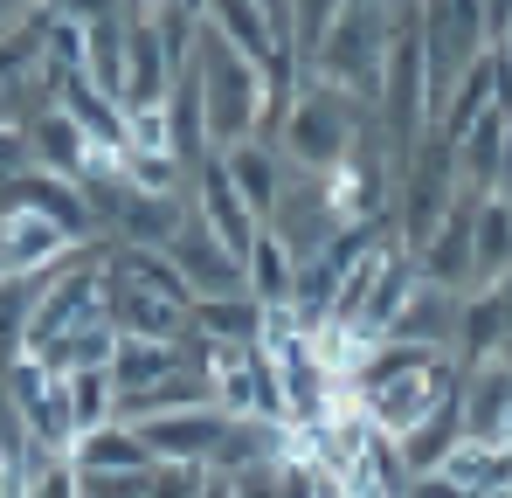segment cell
<instances>
[{
  "instance_id": "cell-1",
  "label": "cell",
  "mask_w": 512,
  "mask_h": 498,
  "mask_svg": "<svg viewBox=\"0 0 512 498\" xmlns=\"http://www.w3.org/2000/svg\"><path fill=\"white\" fill-rule=\"evenodd\" d=\"M367 132H381V118L340 90V83L326 77H305V90L291 97V111H284V132H277V153L298 166V173H333L360 153V139Z\"/></svg>"
},
{
  "instance_id": "cell-2",
  "label": "cell",
  "mask_w": 512,
  "mask_h": 498,
  "mask_svg": "<svg viewBox=\"0 0 512 498\" xmlns=\"http://www.w3.org/2000/svg\"><path fill=\"white\" fill-rule=\"evenodd\" d=\"M194 77H201V104H208V139H215V153L263 132V90H270V83H263V70H256L243 49H229L208 21H201V42H194Z\"/></svg>"
},
{
  "instance_id": "cell-3",
  "label": "cell",
  "mask_w": 512,
  "mask_h": 498,
  "mask_svg": "<svg viewBox=\"0 0 512 498\" xmlns=\"http://www.w3.org/2000/svg\"><path fill=\"white\" fill-rule=\"evenodd\" d=\"M388 49H395V7L388 0H346L326 49H319V63H312V77L353 90L374 111L381 104V77H388Z\"/></svg>"
},
{
  "instance_id": "cell-4",
  "label": "cell",
  "mask_w": 512,
  "mask_h": 498,
  "mask_svg": "<svg viewBox=\"0 0 512 498\" xmlns=\"http://www.w3.org/2000/svg\"><path fill=\"white\" fill-rule=\"evenodd\" d=\"M395 249H416L436 236V222L450 215V201H457V146L429 125L423 132V146L409 153V160L395 166Z\"/></svg>"
},
{
  "instance_id": "cell-5",
  "label": "cell",
  "mask_w": 512,
  "mask_h": 498,
  "mask_svg": "<svg viewBox=\"0 0 512 498\" xmlns=\"http://www.w3.org/2000/svg\"><path fill=\"white\" fill-rule=\"evenodd\" d=\"M187 187H194V194H187V208L201 215V229H208L215 243L229 249L236 263H243V256H250V243L263 236V222H256V208H250V201L236 194L229 166H222L215 153H208V160H201L194 173H187Z\"/></svg>"
},
{
  "instance_id": "cell-6",
  "label": "cell",
  "mask_w": 512,
  "mask_h": 498,
  "mask_svg": "<svg viewBox=\"0 0 512 498\" xmlns=\"http://www.w3.org/2000/svg\"><path fill=\"white\" fill-rule=\"evenodd\" d=\"M0 208H35V215H49L70 243H97V215H90V201H84V180L21 166V173L0 180Z\"/></svg>"
},
{
  "instance_id": "cell-7",
  "label": "cell",
  "mask_w": 512,
  "mask_h": 498,
  "mask_svg": "<svg viewBox=\"0 0 512 498\" xmlns=\"http://www.w3.org/2000/svg\"><path fill=\"white\" fill-rule=\"evenodd\" d=\"M104 319L118 326V339H180V332H187V305L146 291V284L125 277L118 263H104Z\"/></svg>"
},
{
  "instance_id": "cell-8",
  "label": "cell",
  "mask_w": 512,
  "mask_h": 498,
  "mask_svg": "<svg viewBox=\"0 0 512 498\" xmlns=\"http://www.w3.org/2000/svg\"><path fill=\"white\" fill-rule=\"evenodd\" d=\"M70 249H77V243H70L49 215H35V208H0V277L42 284Z\"/></svg>"
},
{
  "instance_id": "cell-9",
  "label": "cell",
  "mask_w": 512,
  "mask_h": 498,
  "mask_svg": "<svg viewBox=\"0 0 512 498\" xmlns=\"http://www.w3.org/2000/svg\"><path fill=\"white\" fill-rule=\"evenodd\" d=\"M132 429L146 436L153 464H215L229 415L222 409H180V415H146V422H132Z\"/></svg>"
},
{
  "instance_id": "cell-10",
  "label": "cell",
  "mask_w": 512,
  "mask_h": 498,
  "mask_svg": "<svg viewBox=\"0 0 512 498\" xmlns=\"http://www.w3.org/2000/svg\"><path fill=\"white\" fill-rule=\"evenodd\" d=\"M167 256H173V270L187 277V291H194V298H222V291H243V263H236L229 249L215 243L208 229H201V215H194V208H187V222L173 229Z\"/></svg>"
},
{
  "instance_id": "cell-11",
  "label": "cell",
  "mask_w": 512,
  "mask_h": 498,
  "mask_svg": "<svg viewBox=\"0 0 512 498\" xmlns=\"http://www.w3.org/2000/svg\"><path fill=\"white\" fill-rule=\"evenodd\" d=\"M471 222H478V194H464V187H457L450 215H443V222H436V236L416 249V270H423L429 284L464 291V298H471Z\"/></svg>"
},
{
  "instance_id": "cell-12",
  "label": "cell",
  "mask_w": 512,
  "mask_h": 498,
  "mask_svg": "<svg viewBox=\"0 0 512 498\" xmlns=\"http://www.w3.org/2000/svg\"><path fill=\"white\" fill-rule=\"evenodd\" d=\"M457 415H464V436H478V443H512V367L506 360L464 367Z\"/></svg>"
},
{
  "instance_id": "cell-13",
  "label": "cell",
  "mask_w": 512,
  "mask_h": 498,
  "mask_svg": "<svg viewBox=\"0 0 512 498\" xmlns=\"http://www.w3.org/2000/svg\"><path fill=\"white\" fill-rule=\"evenodd\" d=\"M229 49H243L256 70H270V63H284L291 49H284V14H270L263 0H208V14H201Z\"/></svg>"
},
{
  "instance_id": "cell-14",
  "label": "cell",
  "mask_w": 512,
  "mask_h": 498,
  "mask_svg": "<svg viewBox=\"0 0 512 498\" xmlns=\"http://www.w3.org/2000/svg\"><path fill=\"white\" fill-rule=\"evenodd\" d=\"M215 160L229 166V180H236V194L256 208V222L277 215V201H284V187H291V173H298L270 139H236V146H222Z\"/></svg>"
},
{
  "instance_id": "cell-15",
  "label": "cell",
  "mask_w": 512,
  "mask_h": 498,
  "mask_svg": "<svg viewBox=\"0 0 512 498\" xmlns=\"http://www.w3.org/2000/svg\"><path fill=\"white\" fill-rule=\"evenodd\" d=\"M21 139H28V160L42 166V173H63V180H84L90 166H97V146L84 139V125L63 111V104H49V111H35L28 125H21Z\"/></svg>"
},
{
  "instance_id": "cell-16",
  "label": "cell",
  "mask_w": 512,
  "mask_h": 498,
  "mask_svg": "<svg viewBox=\"0 0 512 498\" xmlns=\"http://www.w3.org/2000/svg\"><path fill=\"white\" fill-rule=\"evenodd\" d=\"M457 312H464V291H443V284L416 277V291L402 298L388 339H416V346H450L457 353Z\"/></svg>"
},
{
  "instance_id": "cell-17",
  "label": "cell",
  "mask_w": 512,
  "mask_h": 498,
  "mask_svg": "<svg viewBox=\"0 0 512 498\" xmlns=\"http://www.w3.org/2000/svg\"><path fill=\"white\" fill-rule=\"evenodd\" d=\"M506 146H512V111H492L485 125H471L457 139V187L464 194H499V173H506Z\"/></svg>"
},
{
  "instance_id": "cell-18",
  "label": "cell",
  "mask_w": 512,
  "mask_h": 498,
  "mask_svg": "<svg viewBox=\"0 0 512 498\" xmlns=\"http://www.w3.org/2000/svg\"><path fill=\"white\" fill-rule=\"evenodd\" d=\"M291 284H298V256H291V243L263 222V236H256L250 256H243V291H250L263 312H291Z\"/></svg>"
},
{
  "instance_id": "cell-19",
  "label": "cell",
  "mask_w": 512,
  "mask_h": 498,
  "mask_svg": "<svg viewBox=\"0 0 512 498\" xmlns=\"http://www.w3.org/2000/svg\"><path fill=\"white\" fill-rule=\"evenodd\" d=\"M506 270H512V201L506 194H485L478 222H471V291L499 284Z\"/></svg>"
},
{
  "instance_id": "cell-20",
  "label": "cell",
  "mask_w": 512,
  "mask_h": 498,
  "mask_svg": "<svg viewBox=\"0 0 512 498\" xmlns=\"http://www.w3.org/2000/svg\"><path fill=\"white\" fill-rule=\"evenodd\" d=\"M187 326L222 339V346H256L263 326H270V312L256 305L250 291H222V298H194V305H187Z\"/></svg>"
},
{
  "instance_id": "cell-21",
  "label": "cell",
  "mask_w": 512,
  "mask_h": 498,
  "mask_svg": "<svg viewBox=\"0 0 512 498\" xmlns=\"http://www.w3.org/2000/svg\"><path fill=\"white\" fill-rule=\"evenodd\" d=\"M70 464L77 471H153V450L132 422H97L70 443Z\"/></svg>"
},
{
  "instance_id": "cell-22",
  "label": "cell",
  "mask_w": 512,
  "mask_h": 498,
  "mask_svg": "<svg viewBox=\"0 0 512 498\" xmlns=\"http://www.w3.org/2000/svg\"><path fill=\"white\" fill-rule=\"evenodd\" d=\"M443 478H450L464 498L506 492V485H512V443H478V436H464V443L443 457Z\"/></svg>"
},
{
  "instance_id": "cell-23",
  "label": "cell",
  "mask_w": 512,
  "mask_h": 498,
  "mask_svg": "<svg viewBox=\"0 0 512 498\" xmlns=\"http://www.w3.org/2000/svg\"><path fill=\"white\" fill-rule=\"evenodd\" d=\"M173 367H187L180 339H118V353H111V381H118V395L167 381Z\"/></svg>"
},
{
  "instance_id": "cell-24",
  "label": "cell",
  "mask_w": 512,
  "mask_h": 498,
  "mask_svg": "<svg viewBox=\"0 0 512 498\" xmlns=\"http://www.w3.org/2000/svg\"><path fill=\"white\" fill-rule=\"evenodd\" d=\"M464 443V415H457V402H443L436 415H423L409 436H395V450H402V464H409V478L416 471H443V457Z\"/></svg>"
},
{
  "instance_id": "cell-25",
  "label": "cell",
  "mask_w": 512,
  "mask_h": 498,
  "mask_svg": "<svg viewBox=\"0 0 512 498\" xmlns=\"http://www.w3.org/2000/svg\"><path fill=\"white\" fill-rule=\"evenodd\" d=\"M63 388H70L77 436L97 429V422H118V381H111V367H77V374H63Z\"/></svg>"
},
{
  "instance_id": "cell-26",
  "label": "cell",
  "mask_w": 512,
  "mask_h": 498,
  "mask_svg": "<svg viewBox=\"0 0 512 498\" xmlns=\"http://www.w3.org/2000/svg\"><path fill=\"white\" fill-rule=\"evenodd\" d=\"M28 498H84V471L70 464V450L28 443Z\"/></svg>"
},
{
  "instance_id": "cell-27",
  "label": "cell",
  "mask_w": 512,
  "mask_h": 498,
  "mask_svg": "<svg viewBox=\"0 0 512 498\" xmlns=\"http://www.w3.org/2000/svg\"><path fill=\"white\" fill-rule=\"evenodd\" d=\"M125 180L139 187V194H180V180H187V166L160 153V146H125Z\"/></svg>"
},
{
  "instance_id": "cell-28",
  "label": "cell",
  "mask_w": 512,
  "mask_h": 498,
  "mask_svg": "<svg viewBox=\"0 0 512 498\" xmlns=\"http://www.w3.org/2000/svg\"><path fill=\"white\" fill-rule=\"evenodd\" d=\"M208 492V464H153L146 498H201Z\"/></svg>"
},
{
  "instance_id": "cell-29",
  "label": "cell",
  "mask_w": 512,
  "mask_h": 498,
  "mask_svg": "<svg viewBox=\"0 0 512 498\" xmlns=\"http://www.w3.org/2000/svg\"><path fill=\"white\" fill-rule=\"evenodd\" d=\"M153 471H84V498H146Z\"/></svg>"
},
{
  "instance_id": "cell-30",
  "label": "cell",
  "mask_w": 512,
  "mask_h": 498,
  "mask_svg": "<svg viewBox=\"0 0 512 498\" xmlns=\"http://www.w3.org/2000/svg\"><path fill=\"white\" fill-rule=\"evenodd\" d=\"M21 166H35V160H28L21 125H0V180H7V173H21Z\"/></svg>"
},
{
  "instance_id": "cell-31",
  "label": "cell",
  "mask_w": 512,
  "mask_h": 498,
  "mask_svg": "<svg viewBox=\"0 0 512 498\" xmlns=\"http://www.w3.org/2000/svg\"><path fill=\"white\" fill-rule=\"evenodd\" d=\"M402 498H464V492H457V485H450L443 471H416V478L402 485Z\"/></svg>"
},
{
  "instance_id": "cell-32",
  "label": "cell",
  "mask_w": 512,
  "mask_h": 498,
  "mask_svg": "<svg viewBox=\"0 0 512 498\" xmlns=\"http://www.w3.org/2000/svg\"><path fill=\"white\" fill-rule=\"evenodd\" d=\"M201 498H236V485H229V478H215V471H208V492Z\"/></svg>"
},
{
  "instance_id": "cell-33",
  "label": "cell",
  "mask_w": 512,
  "mask_h": 498,
  "mask_svg": "<svg viewBox=\"0 0 512 498\" xmlns=\"http://www.w3.org/2000/svg\"><path fill=\"white\" fill-rule=\"evenodd\" d=\"M492 291H499V298H506V312H512V270H506V277H499V284H492Z\"/></svg>"
},
{
  "instance_id": "cell-34",
  "label": "cell",
  "mask_w": 512,
  "mask_h": 498,
  "mask_svg": "<svg viewBox=\"0 0 512 498\" xmlns=\"http://www.w3.org/2000/svg\"><path fill=\"white\" fill-rule=\"evenodd\" d=\"M263 7H270V14H284V0H263Z\"/></svg>"
}]
</instances>
